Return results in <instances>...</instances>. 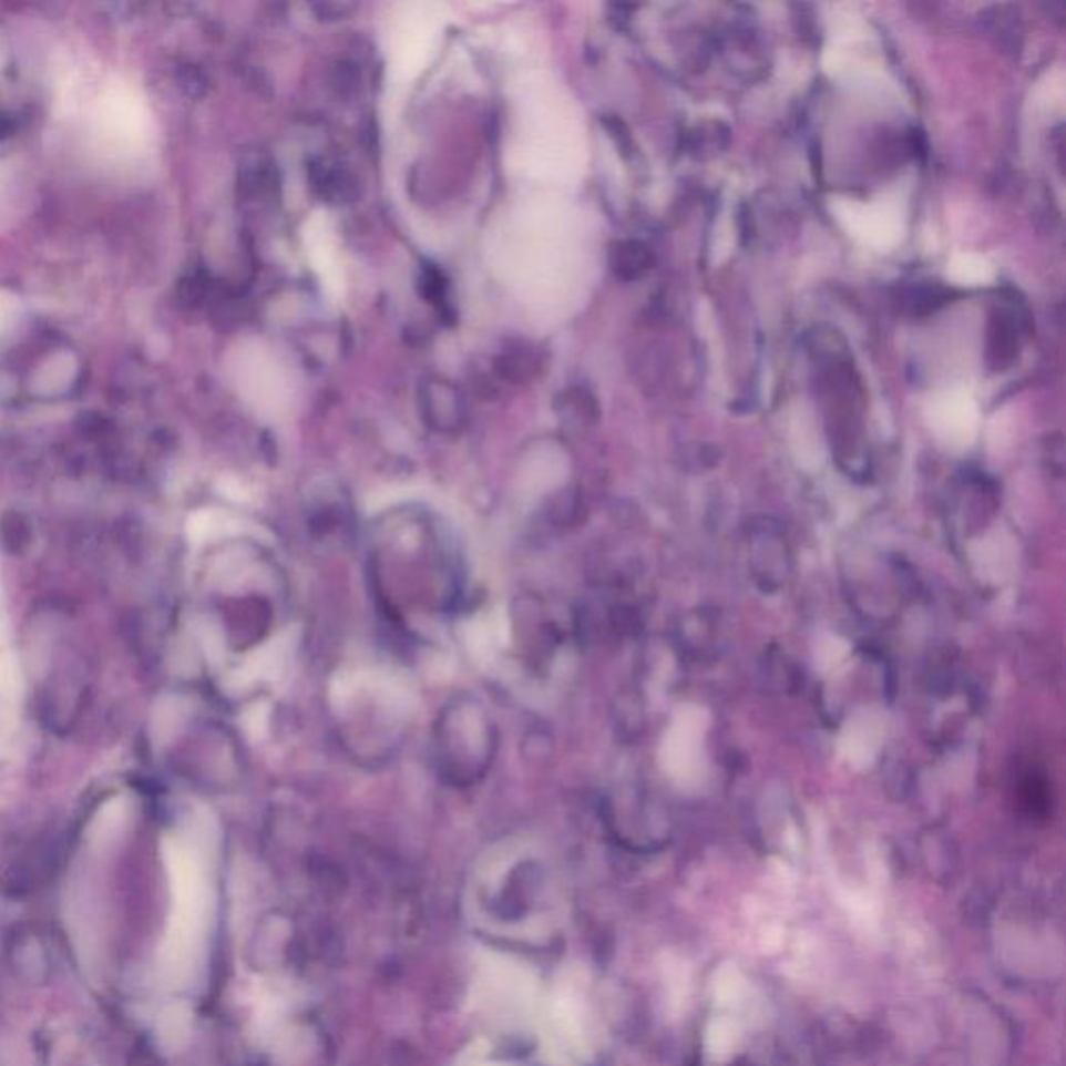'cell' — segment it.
<instances>
[{"label":"cell","mask_w":1066,"mask_h":1066,"mask_svg":"<svg viewBox=\"0 0 1066 1066\" xmlns=\"http://www.w3.org/2000/svg\"><path fill=\"white\" fill-rule=\"evenodd\" d=\"M440 725L461 738V744H435L440 773L454 783H464L482 777L494 750V727L475 703L457 700L448 706Z\"/></svg>","instance_id":"obj_3"},{"label":"cell","mask_w":1066,"mask_h":1066,"mask_svg":"<svg viewBox=\"0 0 1066 1066\" xmlns=\"http://www.w3.org/2000/svg\"><path fill=\"white\" fill-rule=\"evenodd\" d=\"M173 909L170 929L158 954L163 980L182 985L194 973L207 929L208 895L198 862L186 848L167 843Z\"/></svg>","instance_id":"obj_2"},{"label":"cell","mask_w":1066,"mask_h":1066,"mask_svg":"<svg viewBox=\"0 0 1066 1066\" xmlns=\"http://www.w3.org/2000/svg\"><path fill=\"white\" fill-rule=\"evenodd\" d=\"M496 371H499L502 379H506V381L525 383V381L535 378V373L540 371V359H537L533 352H530V350H523V352H506V355L500 357Z\"/></svg>","instance_id":"obj_9"},{"label":"cell","mask_w":1066,"mask_h":1066,"mask_svg":"<svg viewBox=\"0 0 1066 1066\" xmlns=\"http://www.w3.org/2000/svg\"><path fill=\"white\" fill-rule=\"evenodd\" d=\"M1018 796H1021V802L1023 807L1029 810V812H1039V810L1048 809V786L1044 779L1039 777H1029L1021 783V790H1018Z\"/></svg>","instance_id":"obj_10"},{"label":"cell","mask_w":1066,"mask_h":1066,"mask_svg":"<svg viewBox=\"0 0 1066 1066\" xmlns=\"http://www.w3.org/2000/svg\"><path fill=\"white\" fill-rule=\"evenodd\" d=\"M419 411L431 430L454 433L464 423L463 392L450 379L430 376L419 383Z\"/></svg>","instance_id":"obj_4"},{"label":"cell","mask_w":1066,"mask_h":1066,"mask_svg":"<svg viewBox=\"0 0 1066 1066\" xmlns=\"http://www.w3.org/2000/svg\"><path fill=\"white\" fill-rule=\"evenodd\" d=\"M544 987L530 964L499 950L475 952L469 1004L473 1015L500 1033L530 1032Z\"/></svg>","instance_id":"obj_1"},{"label":"cell","mask_w":1066,"mask_h":1066,"mask_svg":"<svg viewBox=\"0 0 1066 1066\" xmlns=\"http://www.w3.org/2000/svg\"><path fill=\"white\" fill-rule=\"evenodd\" d=\"M419 288H421V294L438 309H442L447 305V279L438 269L426 267Z\"/></svg>","instance_id":"obj_11"},{"label":"cell","mask_w":1066,"mask_h":1066,"mask_svg":"<svg viewBox=\"0 0 1066 1066\" xmlns=\"http://www.w3.org/2000/svg\"><path fill=\"white\" fill-rule=\"evenodd\" d=\"M461 1066H513L509 1063H502V1060H490V1058H483V1056H473V1058H467Z\"/></svg>","instance_id":"obj_13"},{"label":"cell","mask_w":1066,"mask_h":1066,"mask_svg":"<svg viewBox=\"0 0 1066 1066\" xmlns=\"http://www.w3.org/2000/svg\"><path fill=\"white\" fill-rule=\"evenodd\" d=\"M13 688H16V672H13V665L9 663V658H7L4 654H0V691H2V694H9Z\"/></svg>","instance_id":"obj_12"},{"label":"cell","mask_w":1066,"mask_h":1066,"mask_svg":"<svg viewBox=\"0 0 1066 1066\" xmlns=\"http://www.w3.org/2000/svg\"><path fill=\"white\" fill-rule=\"evenodd\" d=\"M309 173L312 188L329 205H348L359 194V182L355 180V175L336 161H312Z\"/></svg>","instance_id":"obj_5"},{"label":"cell","mask_w":1066,"mask_h":1066,"mask_svg":"<svg viewBox=\"0 0 1066 1066\" xmlns=\"http://www.w3.org/2000/svg\"><path fill=\"white\" fill-rule=\"evenodd\" d=\"M650 265L653 257L642 242H619L611 250V267L621 279H637L650 269Z\"/></svg>","instance_id":"obj_7"},{"label":"cell","mask_w":1066,"mask_h":1066,"mask_svg":"<svg viewBox=\"0 0 1066 1066\" xmlns=\"http://www.w3.org/2000/svg\"><path fill=\"white\" fill-rule=\"evenodd\" d=\"M192 1032V1008L188 1002L167 1004L156 1018V1042L165 1052L184 1048Z\"/></svg>","instance_id":"obj_6"},{"label":"cell","mask_w":1066,"mask_h":1066,"mask_svg":"<svg viewBox=\"0 0 1066 1066\" xmlns=\"http://www.w3.org/2000/svg\"><path fill=\"white\" fill-rule=\"evenodd\" d=\"M125 819H127L125 798L117 796V798L109 800L103 809L99 810V814L94 817V821H92V826H90V840L94 843H104L113 840V838L120 833V829L123 827V823H125Z\"/></svg>","instance_id":"obj_8"}]
</instances>
